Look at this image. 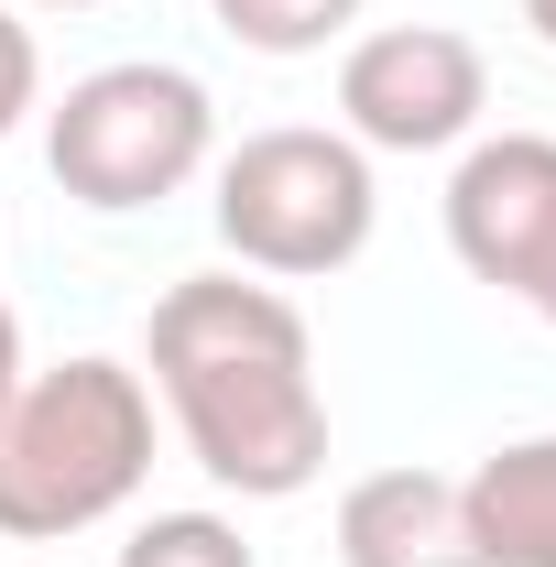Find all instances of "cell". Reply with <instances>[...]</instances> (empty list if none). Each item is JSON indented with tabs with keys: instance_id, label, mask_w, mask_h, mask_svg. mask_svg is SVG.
Returning <instances> with one entry per match:
<instances>
[{
	"instance_id": "cell-1",
	"label": "cell",
	"mask_w": 556,
	"mask_h": 567,
	"mask_svg": "<svg viewBox=\"0 0 556 567\" xmlns=\"http://www.w3.org/2000/svg\"><path fill=\"white\" fill-rule=\"evenodd\" d=\"M153 393L186 425V458L208 470L218 492L240 502H295L328 470V404H317V339L284 306L274 284L240 274H186L164 284L153 328Z\"/></svg>"
},
{
	"instance_id": "cell-2",
	"label": "cell",
	"mask_w": 556,
	"mask_h": 567,
	"mask_svg": "<svg viewBox=\"0 0 556 567\" xmlns=\"http://www.w3.org/2000/svg\"><path fill=\"white\" fill-rule=\"evenodd\" d=\"M153 470V382L132 360L76 350L0 393V535L55 546L110 524Z\"/></svg>"
},
{
	"instance_id": "cell-3",
	"label": "cell",
	"mask_w": 556,
	"mask_h": 567,
	"mask_svg": "<svg viewBox=\"0 0 556 567\" xmlns=\"http://www.w3.org/2000/svg\"><path fill=\"white\" fill-rule=\"evenodd\" d=\"M208 153H218V99L186 66H164V55L76 76L44 110V164H55V186L76 208H99V218L186 197L208 175Z\"/></svg>"
},
{
	"instance_id": "cell-4",
	"label": "cell",
	"mask_w": 556,
	"mask_h": 567,
	"mask_svg": "<svg viewBox=\"0 0 556 567\" xmlns=\"http://www.w3.org/2000/svg\"><path fill=\"white\" fill-rule=\"evenodd\" d=\"M218 240L251 262V274H284V284H317V274H349L371 251V218H382V186H371V153L349 132H251L240 153H218Z\"/></svg>"
},
{
	"instance_id": "cell-5",
	"label": "cell",
	"mask_w": 556,
	"mask_h": 567,
	"mask_svg": "<svg viewBox=\"0 0 556 567\" xmlns=\"http://www.w3.org/2000/svg\"><path fill=\"white\" fill-rule=\"evenodd\" d=\"M491 110V66L447 22H382L339 55V121L360 153H447Z\"/></svg>"
},
{
	"instance_id": "cell-6",
	"label": "cell",
	"mask_w": 556,
	"mask_h": 567,
	"mask_svg": "<svg viewBox=\"0 0 556 567\" xmlns=\"http://www.w3.org/2000/svg\"><path fill=\"white\" fill-rule=\"evenodd\" d=\"M447 251L535 306L556 328V142L546 132H502V142H470L459 175H447Z\"/></svg>"
},
{
	"instance_id": "cell-7",
	"label": "cell",
	"mask_w": 556,
	"mask_h": 567,
	"mask_svg": "<svg viewBox=\"0 0 556 567\" xmlns=\"http://www.w3.org/2000/svg\"><path fill=\"white\" fill-rule=\"evenodd\" d=\"M339 567H491L447 470H371L339 492Z\"/></svg>"
},
{
	"instance_id": "cell-8",
	"label": "cell",
	"mask_w": 556,
	"mask_h": 567,
	"mask_svg": "<svg viewBox=\"0 0 556 567\" xmlns=\"http://www.w3.org/2000/svg\"><path fill=\"white\" fill-rule=\"evenodd\" d=\"M491 567H556V436H513L459 481Z\"/></svg>"
},
{
	"instance_id": "cell-9",
	"label": "cell",
	"mask_w": 556,
	"mask_h": 567,
	"mask_svg": "<svg viewBox=\"0 0 556 567\" xmlns=\"http://www.w3.org/2000/svg\"><path fill=\"white\" fill-rule=\"evenodd\" d=\"M208 11H218V33L251 44V55H328L360 22V0H208Z\"/></svg>"
},
{
	"instance_id": "cell-10",
	"label": "cell",
	"mask_w": 556,
	"mask_h": 567,
	"mask_svg": "<svg viewBox=\"0 0 556 567\" xmlns=\"http://www.w3.org/2000/svg\"><path fill=\"white\" fill-rule=\"evenodd\" d=\"M121 567H262V557H251L240 524H218V513H153V524H132Z\"/></svg>"
},
{
	"instance_id": "cell-11",
	"label": "cell",
	"mask_w": 556,
	"mask_h": 567,
	"mask_svg": "<svg viewBox=\"0 0 556 567\" xmlns=\"http://www.w3.org/2000/svg\"><path fill=\"white\" fill-rule=\"evenodd\" d=\"M44 99V55H33V22L0 0V142L22 132V110Z\"/></svg>"
},
{
	"instance_id": "cell-12",
	"label": "cell",
	"mask_w": 556,
	"mask_h": 567,
	"mask_svg": "<svg viewBox=\"0 0 556 567\" xmlns=\"http://www.w3.org/2000/svg\"><path fill=\"white\" fill-rule=\"evenodd\" d=\"M22 382V328H11V306H0V393Z\"/></svg>"
},
{
	"instance_id": "cell-13",
	"label": "cell",
	"mask_w": 556,
	"mask_h": 567,
	"mask_svg": "<svg viewBox=\"0 0 556 567\" xmlns=\"http://www.w3.org/2000/svg\"><path fill=\"white\" fill-rule=\"evenodd\" d=\"M524 22H535V44H556V0H524Z\"/></svg>"
},
{
	"instance_id": "cell-14",
	"label": "cell",
	"mask_w": 556,
	"mask_h": 567,
	"mask_svg": "<svg viewBox=\"0 0 556 567\" xmlns=\"http://www.w3.org/2000/svg\"><path fill=\"white\" fill-rule=\"evenodd\" d=\"M22 11H99V0H22Z\"/></svg>"
}]
</instances>
